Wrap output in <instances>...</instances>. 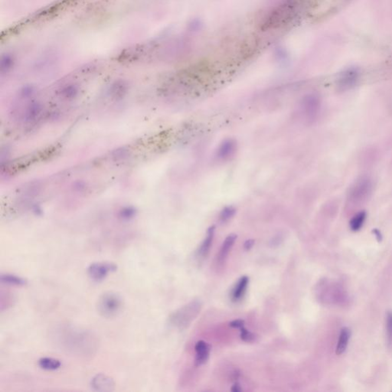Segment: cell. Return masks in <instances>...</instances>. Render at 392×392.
I'll use <instances>...</instances> for the list:
<instances>
[{
	"label": "cell",
	"instance_id": "cell-22",
	"mask_svg": "<svg viewBox=\"0 0 392 392\" xmlns=\"http://www.w3.org/2000/svg\"><path fill=\"white\" fill-rule=\"evenodd\" d=\"M245 325V321L242 319H236V320L232 321L230 322V326L232 328H235V329H239L243 327Z\"/></svg>",
	"mask_w": 392,
	"mask_h": 392
},
{
	"label": "cell",
	"instance_id": "cell-1",
	"mask_svg": "<svg viewBox=\"0 0 392 392\" xmlns=\"http://www.w3.org/2000/svg\"><path fill=\"white\" fill-rule=\"evenodd\" d=\"M54 338L63 351L78 357H91L98 348V340L93 332L71 325L57 328Z\"/></svg>",
	"mask_w": 392,
	"mask_h": 392
},
{
	"label": "cell",
	"instance_id": "cell-12",
	"mask_svg": "<svg viewBox=\"0 0 392 392\" xmlns=\"http://www.w3.org/2000/svg\"><path fill=\"white\" fill-rule=\"evenodd\" d=\"M0 282L3 285L11 287H23L27 285V281L25 278L9 273H1Z\"/></svg>",
	"mask_w": 392,
	"mask_h": 392
},
{
	"label": "cell",
	"instance_id": "cell-8",
	"mask_svg": "<svg viewBox=\"0 0 392 392\" xmlns=\"http://www.w3.org/2000/svg\"><path fill=\"white\" fill-rule=\"evenodd\" d=\"M211 349V346L202 340L196 343L195 346V352H196L195 363L196 366H200V365L206 363L208 358H209Z\"/></svg>",
	"mask_w": 392,
	"mask_h": 392
},
{
	"label": "cell",
	"instance_id": "cell-9",
	"mask_svg": "<svg viewBox=\"0 0 392 392\" xmlns=\"http://www.w3.org/2000/svg\"><path fill=\"white\" fill-rule=\"evenodd\" d=\"M237 143L232 139L224 140L217 150V157L220 159H229L236 152Z\"/></svg>",
	"mask_w": 392,
	"mask_h": 392
},
{
	"label": "cell",
	"instance_id": "cell-23",
	"mask_svg": "<svg viewBox=\"0 0 392 392\" xmlns=\"http://www.w3.org/2000/svg\"><path fill=\"white\" fill-rule=\"evenodd\" d=\"M254 241L252 240V239H250V240H248L245 242V245H244V248H245V250L248 251V250L251 249V248L254 246Z\"/></svg>",
	"mask_w": 392,
	"mask_h": 392
},
{
	"label": "cell",
	"instance_id": "cell-21",
	"mask_svg": "<svg viewBox=\"0 0 392 392\" xmlns=\"http://www.w3.org/2000/svg\"><path fill=\"white\" fill-rule=\"evenodd\" d=\"M135 210L131 208H126L120 213V217L124 220H130L135 216Z\"/></svg>",
	"mask_w": 392,
	"mask_h": 392
},
{
	"label": "cell",
	"instance_id": "cell-13",
	"mask_svg": "<svg viewBox=\"0 0 392 392\" xmlns=\"http://www.w3.org/2000/svg\"><path fill=\"white\" fill-rule=\"evenodd\" d=\"M214 231H215V227L214 226H211L207 231V235L205 240L203 241L200 248L198 250V255H199V257H200V258H205L208 256L210 248H211V245H212Z\"/></svg>",
	"mask_w": 392,
	"mask_h": 392
},
{
	"label": "cell",
	"instance_id": "cell-17",
	"mask_svg": "<svg viewBox=\"0 0 392 392\" xmlns=\"http://www.w3.org/2000/svg\"><path fill=\"white\" fill-rule=\"evenodd\" d=\"M367 214L365 211L357 213L350 221V229L354 232L360 230L366 220Z\"/></svg>",
	"mask_w": 392,
	"mask_h": 392
},
{
	"label": "cell",
	"instance_id": "cell-24",
	"mask_svg": "<svg viewBox=\"0 0 392 392\" xmlns=\"http://www.w3.org/2000/svg\"><path fill=\"white\" fill-rule=\"evenodd\" d=\"M232 391L233 392H241L242 390V387H241L240 384L239 383L236 382L235 384H234L233 386H232Z\"/></svg>",
	"mask_w": 392,
	"mask_h": 392
},
{
	"label": "cell",
	"instance_id": "cell-10",
	"mask_svg": "<svg viewBox=\"0 0 392 392\" xmlns=\"http://www.w3.org/2000/svg\"><path fill=\"white\" fill-rule=\"evenodd\" d=\"M248 285H249V277L248 276H243L238 279L235 286L232 289L231 294V299L233 302L240 301L247 291Z\"/></svg>",
	"mask_w": 392,
	"mask_h": 392
},
{
	"label": "cell",
	"instance_id": "cell-19",
	"mask_svg": "<svg viewBox=\"0 0 392 392\" xmlns=\"http://www.w3.org/2000/svg\"><path fill=\"white\" fill-rule=\"evenodd\" d=\"M386 337L389 347L392 348V311H388L386 316Z\"/></svg>",
	"mask_w": 392,
	"mask_h": 392
},
{
	"label": "cell",
	"instance_id": "cell-15",
	"mask_svg": "<svg viewBox=\"0 0 392 392\" xmlns=\"http://www.w3.org/2000/svg\"><path fill=\"white\" fill-rule=\"evenodd\" d=\"M358 78H359V73H358L357 71L354 70V69L348 70L347 72H344V74L340 78V85L343 88H351L356 84Z\"/></svg>",
	"mask_w": 392,
	"mask_h": 392
},
{
	"label": "cell",
	"instance_id": "cell-7",
	"mask_svg": "<svg viewBox=\"0 0 392 392\" xmlns=\"http://www.w3.org/2000/svg\"><path fill=\"white\" fill-rule=\"evenodd\" d=\"M302 107L305 115L309 118H314L320 108V100L316 94H309L303 98Z\"/></svg>",
	"mask_w": 392,
	"mask_h": 392
},
{
	"label": "cell",
	"instance_id": "cell-14",
	"mask_svg": "<svg viewBox=\"0 0 392 392\" xmlns=\"http://www.w3.org/2000/svg\"><path fill=\"white\" fill-rule=\"evenodd\" d=\"M38 365L41 369L52 372L59 369L62 367V362L54 358L42 357L38 359Z\"/></svg>",
	"mask_w": 392,
	"mask_h": 392
},
{
	"label": "cell",
	"instance_id": "cell-18",
	"mask_svg": "<svg viewBox=\"0 0 392 392\" xmlns=\"http://www.w3.org/2000/svg\"><path fill=\"white\" fill-rule=\"evenodd\" d=\"M236 214V208L233 206H227L223 208L220 213V221L225 223L232 219V217Z\"/></svg>",
	"mask_w": 392,
	"mask_h": 392
},
{
	"label": "cell",
	"instance_id": "cell-2",
	"mask_svg": "<svg viewBox=\"0 0 392 392\" xmlns=\"http://www.w3.org/2000/svg\"><path fill=\"white\" fill-rule=\"evenodd\" d=\"M124 299L120 294L112 291L104 293L97 300V312L102 317L112 319L116 317L124 308Z\"/></svg>",
	"mask_w": 392,
	"mask_h": 392
},
{
	"label": "cell",
	"instance_id": "cell-11",
	"mask_svg": "<svg viewBox=\"0 0 392 392\" xmlns=\"http://www.w3.org/2000/svg\"><path fill=\"white\" fill-rule=\"evenodd\" d=\"M237 238H238V236L236 235L232 234V235H229L226 238V240H225L222 245H221L219 253L217 254V261L218 264H222L223 263H225L229 252H230L231 249L233 247L234 244L236 242Z\"/></svg>",
	"mask_w": 392,
	"mask_h": 392
},
{
	"label": "cell",
	"instance_id": "cell-16",
	"mask_svg": "<svg viewBox=\"0 0 392 392\" xmlns=\"http://www.w3.org/2000/svg\"><path fill=\"white\" fill-rule=\"evenodd\" d=\"M350 337H351V332H350V329L346 327L343 328L340 332V338H339L338 344L337 346V355L343 354L346 352L348 345H349Z\"/></svg>",
	"mask_w": 392,
	"mask_h": 392
},
{
	"label": "cell",
	"instance_id": "cell-6",
	"mask_svg": "<svg viewBox=\"0 0 392 392\" xmlns=\"http://www.w3.org/2000/svg\"><path fill=\"white\" fill-rule=\"evenodd\" d=\"M91 386L96 391L109 392L115 390V383L110 377L104 374H97L91 379Z\"/></svg>",
	"mask_w": 392,
	"mask_h": 392
},
{
	"label": "cell",
	"instance_id": "cell-5",
	"mask_svg": "<svg viewBox=\"0 0 392 392\" xmlns=\"http://www.w3.org/2000/svg\"><path fill=\"white\" fill-rule=\"evenodd\" d=\"M372 190V183L368 178H362L355 183L350 192V200L360 202L369 196Z\"/></svg>",
	"mask_w": 392,
	"mask_h": 392
},
{
	"label": "cell",
	"instance_id": "cell-4",
	"mask_svg": "<svg viewBox=\"0 0 392 392\" xmlns=\"http://www.w3.org/2000/svg\"><path fill=\"white\" fill-rule=\"evenodd\" d=\"M118 270V266L112 262L93 263L88 268V274L92 281L100 282L107 277L108 275Z\"/></svg>",
	"mask_w": 392,
	"mask_h": 392
},
{
	"label": "cell",
	"instance_id": "cell-20",
	"mask_svg": "<svg viewBox=\"0 0 392 392\" xmlns=\"http://www.w3.org/2000/svg\"><path fill=\"white\" fill-rule=\"evenodd\" d=\"M241 339L245 343H253L255 341L256 337L254 333L245 329V326L241 328Z\"/></svg>",
	"mask_w": 392,
	"mask_h": 392
},
{
	"label": "cell",
	"instance_id": "cell-3",
	"mask_svg": "<svg viewBox=\"0 0 392 392\" xmlns=\"http://www.w3.org/2000/svg\"><path fill=\"white\" fill-rule=\"evenodd\" d=\"M200 302L192 301L185 307L179 309L170 316V322L179 329H184L196 317L200 311Z\"/></svg>",
	"mask_w": 392,
	"mask_h": 392
}]
</instances>
